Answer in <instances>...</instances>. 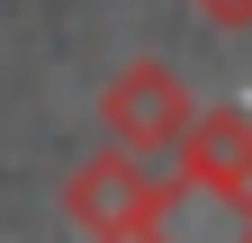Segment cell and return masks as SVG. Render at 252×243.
Listing matches in <instances>:
<instances>
[{
    "mask_svg": "<svg viewBox=\"0 0 252 243\" xmlns=\"http://www.w3.org/2000/svg\"><path fill=\"white\" fill-rule=\"evenodd\" d=\"M63 216H72L81 234L144 243V234H162V216H171V180H153V171H144V153L108 144V153H90L72 180H63Z\"/></svg>",
    "mask_w": 252,
    "mask_h": 243,
    "instance_id": "1",
    "label": "cell"
},
{
    "mask_svg": "<svg viewBox=\"0 0 252 243\" xmlns=\"http://www.w3.org/2000/svg\"><path fill=\"white\" fill-rule=\"evenodd\" d=\"M189 108H198V99H189V81H180L171 63H153V54H144V63H126V72L99 90V126H108V144H126V153H144V162L180 144Z\"/></svg>",
    "mask_w": 252,
    "mask_h": 243,
    "instance_id": "2",
    "label": "cell"
},
{
    "mask_svg": "<svg viewBox=\"0 0 252 243\" xmlns=\"http://www.w3.org/2000/svg\"><path fill=\"white\" fill-rule=\"evenodd\" d=\"M171 153H180L189 189H207L216 207L252 216V117L243 108H189V126H180Z\"/></svg>",
    "mask_w": 252,
    "mask_h": 243,
    "instance_id": "3",
    "label": "cell"
},
{
    "mask_svg": "<svg viewBox=\"0 0 252 243\" xmlns=\"http://www.w3.org/2000/svg\"><path fill=\"white\" fill-rule=\"evenodd\" d=\"M189 9H198V18H216L225 36H234V27H252V0H189Z\"/></svg>",
    "mask_w": 252,
    "mask_h": 243,
    "instance_id": "4",
    "label": "cell"
}]
</instances>
